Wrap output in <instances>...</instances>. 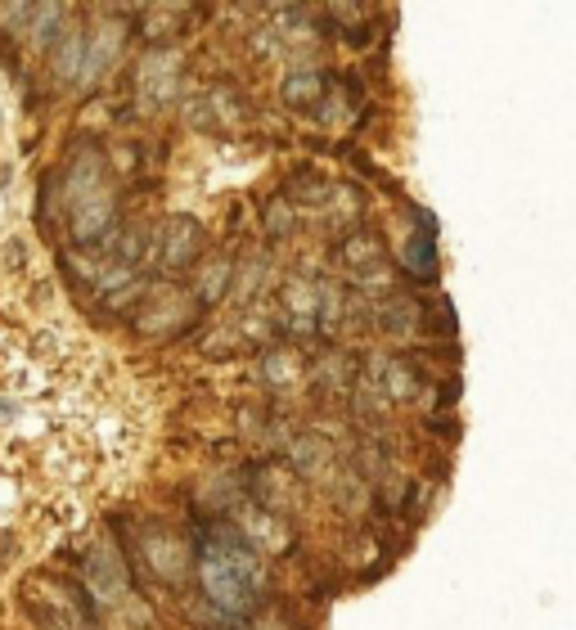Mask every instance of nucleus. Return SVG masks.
Masks as SVG:
<instances>
[{"label": "nucleus", "mask_w": 576, "mask_h": 630, "mask_svg": "<svg viewBox=\"0 0 576 630\" xmlns=\"http://www.w3.org/2000/svg\"><path fill=\"white\" fill-rule=\"evenodd\" d=\"M198 576H203V590L212 603H221L225 612H252L261 594V563L252 554V545L239 531H212L203 540V554H198Z\"/></svg>", "instance_id": "f257e3e1"}, {"label": "nucleus", "mask_w": 576, "mask_h": 630, "mask_svg": "<svg viewBox=\"0 0 576 630\" xmlns=\"http://www.w3.org/2000/svg\"><path fill=\"white\" fill-rule=\"evenodd\" d=\"M113 225V198L108 194H95V198H81L72 207V239L77 243H99Z\"/></svg>", "instance_id": "f03ea898"}, {"label": "nucleus", "mask_w": 576, "mask_h": 630, "mask_svg": "<svg viewBox=\"0 0 576 630\" xmlns=\"http://www.w3.org/2000/svg\"><path fill=\"white\" fill-rule=\"evenodd\" d=\"M117 45H122V27H117V23L99 27V36L86 45V54H81V77L77 81H86V86H90V81H95L99 72L117 59Z\"/></svg>", "instance_id": "7ed1b4c3"}, {"label": "nucleus", "mask_w": 576, "mask_h": 630, "mask_svg": "<svg viewBox=\"0 0 576 630\" xmlns=\"http://www.w3.org/2000/svg\"><path fill=\"white\" fill-rule=\"evenodd\" d=\"M81 54H86V32L63 27V36L54 41V54H50L54 77H59V81H77L81 77Z\"/></svg>", "instance_id": "20e7f679"}, {"label": "nucleus", "mask_w": 576, "mask_h": 630, "mask_svg": "<svg viewBox=\"0 0 576 630\" xmlns=\"http://www.w3.org/2000/svg\"><path fill=\"white\" fill-rule=\"evenodd\" d=\"M198 248H203V230H198V221H176L171 225V239H167V270H176V266H189V261L198 257Z\"/></svg>", "instance_id": "39448f33"}, {"label": "nucleus", "mask_w": 576, "mask_h": 630, "mask_svg": "<svg viewBox=\"0 0 576 630\" xmlns=\"http://www.w3.org/2000/svg\"><path fill=\"white\" fill-rule=\"evenodd\" d=\"M401 266L414 270V275H432V225L428 221H423L419 234L401 248Z\"/></svg>", "instance_id": "423d86ee"}, {"label": "nucleus", "mask_w": 576, "mask_h": 630, "mask_svg": "<svg viewBox=\"0 0 576 630\" xmlns=\"http://www.w3.org/2000/svg\"><path fill=\"white\" fill-rule=\"evenodd\" d=\"M324 90V77L320 72H311V68H297V72H288V81H284V99L288 104H315V95Z\"/></svg>", "instance_id": "0eeeda50"}, {"label": "nucleus", "mask_w": 576, "mask_h": 630, "mask_svg": "<svg viewBox=\"0 0 576 630\" xmlns=\"http://www.w3.org/2000/svg\"><path fill=\"white\" fill-rule=\"evenodd\" d=\"M225 279H230V266H225V261L216 270H207V279H203V297H207V302L225 293Z\"/></svg>", "instance_id": "6e6552de"}]
</instances>
